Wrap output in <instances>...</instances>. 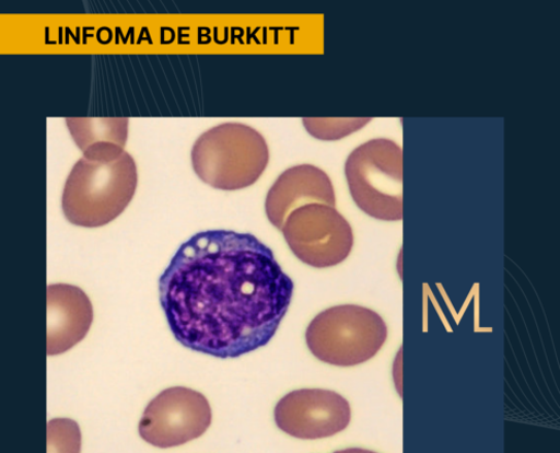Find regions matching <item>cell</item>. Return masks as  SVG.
I'll return each mask as SVG.
<instances>
[{"mask_svg": "<svg viewBox=\"0 0 560 453\" xmlns=\"http://www.w3.org/2000/svg\"><path fill=\"white\" fill-rule=\"evenodd\" d=\"M294 284L252 234L209 231L184 243L160 278L161 306L185 347L237 359L268 345Z\"/></svg>", "mask_w": 560, "mask_h": 453, "instance_id": "obj_1", "label": "cell"}, {"mask_svg": "<svg viewBox=\"0 0 560 453\" xmlns=\"http://www.w3.org/2000/svg\"><path fill=\"white\" fill-rule=\"evenodd\" d=\"M311 204L337 208L334 184L324 171L313 165L294 166L282 173L270 188L266 211L270 222L281 231L293 210Z\"/></svg>", "mask_w": 560, "mask_h": 453, "instance_id": "obj_10", "label": "cell"}, {"mask_svg": "<svg viewBox=\"0 0 560 453\" xmlns=\"http://www.w3.org/2000/svg\"><path fill=\"white\" fill-rule=\"evenodd\" d=\"M346 177L355 205L372 218H404V152L399 144L375 139L354 149L347 159Z\"/></svg>", "mask_w": 560, "mask_h": 453, "instance_id": "obj_4", "label": "cell"}, {"mask_svg": "<svg viewBox=\"0 0 560 453\" xmlns=\"http://www.w3.org/2000/svg\"><path fill=\"white\" fill-rule=\"evenodd\" d=\"M371 119H311L303 120L307 131L316 139L339 140L364 127Z\"/></svg>", "mask_w": 560, "mask_h": 453, "instance_id": "obj_12", "label": "cell"}, {"mask_svg": "<svg viewBox=\"0 0 560 453\" xmlns=\"http://www.w3.org/2000/svg\"><path fill=\"white\" fill-rule=\"evenodd\" d=\"M278 428L302 440H318L345 431L351 420L350 404L341 395L322 390L295 391L275 409Z\"/></svg>", "mask_w": 560, "mask_h": 453, "instance_id": "obj_8", "label": "cell"}, {"mask_svg": "<svg viewBox=\"0 0 560 453\" xmlns=\"http://www.w3.org/2000/svg\"><path fill=\"white\" fill-rule=\"evenodd\" d=\"M72 138L85 152L92 148H125L128 138V118H68Z\"/></svg>", "mask_w": 560, "mask_h": 453, "instance_id": "obj_11", "label": "cell"}, {"mask_svg": "<svg viewBox=\"0 0 560 453\" xmlns=\"http://www.w3.org/2000/svg\"><path fill=\"white\" fill-rule=\"evenodd\" d=\"M383 317L366 307L341 305L319 313L306 332V342L317 360L341 368L366 363L387 339Z\"/></svg>", "mask_w": 560, "mask_h": 453, "instance_id": "obj_5", "label": "cell"}, {"mask_svg": "<svg viewBox=\"0 0 560 453\" xmlns=\"http://www.w3.org/2000/svg\"><path fill=\"white\" fill-rule=\"evenodd\" d=\"M212 423V409L200 393L184 386L159 394L145 408L139 432L158 448L178 446L202 437Z\"/></svg>", "mask_w": 560, "mask_h": 453, "instance_id": "obj_7", "label": "cell"}, {"mask_svg": "<svg viewBox=\"0 0 560 453\" xmlns=\"http://www.w3.org/2000/svg\"><path fill=\"white\" fill-rule=\"evenodd\" d=\"M270 150L265 137L241 123L215 126L196 140L191 150L194 172L221 190L254 185L266 172Z\"/></svg>", "mask_w": 560, "mask_h": 453, "instance_id": "obj_3", "label": "cell"}, {"mask_svg": "<svg viewBox=\"0 0 560 453\" xmlns=\"http://www.w3.org/2000/svg\"><path fill=\"white\" fill-rule=\"evenodd\" d=\"M292 253L317 269L342 264L353 247V232L337 208L311 204L293 210L281 230Z\"/></svg>", "mask_w": 560, "mask_h": 453, "instance_id": "obj_6", "label": "cell"}, {"mask_svg": "<svg viewBox=\"0 0 560 453\" xmlns=\"http://www.w3.org/2000/svg\"><path fill=\"white\" fill-rule=\"evenodd\" d=\"M138 167L127 151L116 155H83L66 181L61 208L71 223L97 229L118 218L133 200Z\"/></svg>", "mask_w": 560, "mask_h": 453, "instance_id": "obj_2", "label": "cell"}, {"mask_svg": "<svg viewBox=\"0 0 560 453\" xmlns=\"http://www.w3.org/2000/svg\"><path fill=\"white\" fill-rule=\"evenodd\" d=\"M47 352L69 351L88 335L93 322V306L84 291L72 284L47 288Z\"/></svg>", "mask_w": 560, "mask_h": 453, "instance_id": "obj_9", "label": "cell"}]
</instances>
